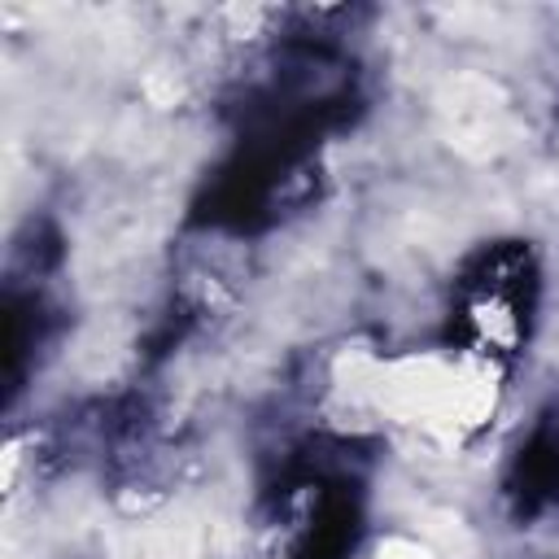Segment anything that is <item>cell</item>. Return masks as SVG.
Returning a JSON list of instances; mask_svg holds the SVG:
<instances>
[{"mask_svg": "<svg viewBox=\"0 0 559 559\" xmlns=\"http://www.w3.org/2000/svg\"><path fill=\"white\" fill-rule=\"evenodd\" d=\"M376 559H441L432 546H424L419 537H402V533H393V537H384L380 546H376Z\"/></svg>", "mask_w": 559, "mask_h": 559, "instance_id": "cell-1", "label": "cell"}]
</instances>
